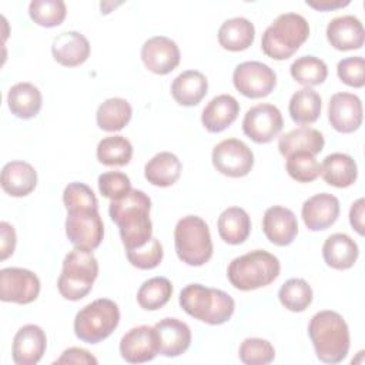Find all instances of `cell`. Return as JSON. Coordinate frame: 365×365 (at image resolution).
Listing matches in <instances>:
<instances>
[{"mask_svg":"<svg viewBox=\"0 0 365 365\" xmlns=\"http://www.w3.org/2000/svg\"><path fill=\"white\" fill-rule=\"evenodd\" d=\"M150 210L151 200L141 190H131L127 195L110 202V218L118 225L125 251L140 248L153 238Z\"/></svg>","mask_w":365,"mask_h":365,"instance_id":"obj_1","label":"cell"},{"mask_svg":"<svg viewBox=\"0 0 365 365\" xmlns=\"http://www.w3.org/2000/svg\"><path fill=\"white\" fill-rule=\"evenodd\" d=\"M308 335L319 361L338 364L346 358L349 328L341 314L331 309L317 312L308 324Z\"/></svg>","mask_w":365,"mask_h":365,"instance_id":"obj_2","label":"cell"},{"mask_svg":"<svg viewBox=\"0 0 365 365\" xmlns=\"http://www.w3.org/2000/svg\"><path fill=\"white\" fill-rule=\"evenodd\" d=\"M178 302L188 315L210 325L227 322L235 309V302L231 295L201 284L184 287L180 292Z\"/></svg>","mask_w":365,"mask_h":365,"instance_id":"obj_3","label":"cell"},{"mask_svg":"<svg viewBox=\"0 0 365 365\" xmlns=\"http://www.w3.org/2000/svg\"><path fill=\"white\" fill-rule=\"evenodd\" d=\"M309 24L298 13L279 14L264 31L261 48L265 56L274 60L289 58L308 38Z\"/></svg>","mask_w":365,"mask_h":365,"instance_id":"obj_4","label":"cell"},{"mask_svg":"<svg viewBox=\"0 0 365 365\" xmlns=\"http://www.w3.org/2000/svg\"><path fill=\"white\" fill-rule=\"evenodd\" d=\"M279 259L265 251L254 250L234 258L228 268L227 277L231 285L240 291H252L269 285L279 275Z\"/></svg>","mask_w":365,"mask_h":365,"instance_id":"obj_5","label":"cell"},{"mask_svg":"<svg viewBox=\"0 0 365 365\" xmlns=\"http://www.w3.org/2000/svg\"><path fill=\"white\" fill-rule=\"evenodd\" d=\"M97 275L98 262L93 251L74 247L64 257L57 289L63 298L78 301L91 291Z\"/></svg>","mask_w":365,"mask_h":365,"instance_id":"obj_6","label":"cell"},{"mask_svg":"<svg viewBox=\"0 0 365 365\" xmlns=\"http://www.w3.org/2000/svg\"><path fill=\"white\" fill-rule=\"evenodd\" d=\"M178 258L190 267H201L212 257V240L207 222L198 215H185L174 228Z\"/></svg>","mask_w":365,"mask_h":365,"instance_id":"obj_7","label":"cell"},{"mask_svg":"<svg viewBox=\"0 0 365 365\" xmlns=\"http://www.w3.org/2000/svg\"><path fill=\"white\" fill-rule=\"evenodd\" d=\"M118 305L108 298H98L83 307L74 318V334L87 344H98L118 327Z\"/></svg>","mask_w":365,"mask_h":365,"instance_id":"obj_8","label":"cell"},{"mask_svg":"<svg viewBox=\"0 0 365 365\" xmlns=\"http://www.w3.org/2000/svg\"><path fill=\"white\" fill-rule=\"evenodd\" d=\"M66 235L77 248L96 250L104 237V224L98 208L67 211Z\"/></svg>","mask_w":365,"mask_h":365,"instance_id":"obj_9","label":"cell"},{"mask_svg":"<svg viewBox=\"0 0 365 365\" xmlns=\"http://www.w3.org/2000/svg\"><path fill=\"white\" fill-rule=\"evenodd\" d=\"M211 160L218 173L231 178L245 177L254 165L252 150L238 138L220 141L212 148Z\"/></svg>","mask_w":365,"mask_h":365,"instance_id":"obj_10","label":"cell"},{"mask_svg":"<svg viewBox=\"0 0 365 365\" xmlns=\"http://www.w3.org/2000/svg\"><path fill=\"white\" fill-rule=\"evenodd\" d=\"M232 83L242 96L261 98L271 94L275 88L277 74L269 66L261 61H244L234 68Z\"/></svg>","mask_w":365,"mask_h":365,"instance_id":"obj_11","label":"cell"},{"mask_svg":"<svg viewBox=\"0 0 365 365\" xmlns=\"http://www.w3.org/2000/svg\"><path fill=\"white\" fill-rule=\"evenodd\" d=\"M284 127L278 107L268 103L257 104L247 110L242 120V131L254 143L265 144L279 135Z\"/></svg>","mask_w":365,"mask_h":365,"instance_id":"obj_12","label":"cell"},{"mask_svg":"<svg viewBox=\"0 0 365 365\" xmlns=\"http://www.w3.org/2000/svg\"><path fill=\"white\" fill-rule=\"evenodd\" d=\"M40 294L38 277L26 268L9 267L0 271V299L3 302L30 304Z\"/></svg>","mask_w":365,"mask_h":365,"instance_id":"obj_13","label":"cell"},{"mask_svg":"<svg viewBox=\"0 0 365 365\" xmlns=\"http://www.w3.org/2000/svg\"><path fill=\"white\" fill-rule=\"evenodd\" d=\"M180 48L177 43L165 36H154L144 41L141 60L154 74L165 76L180 64Z\"/></svg>","mask_w":365,"mask_h":365,"instance_id":"obj_14","label":"cell"},{"mask_svg":"<svg viewBox=\"0 0 365 365\" xmlns=\"http://www.w3.org/2000/svg\"><path fill=\"white\" fill-rule=\"evenodd\" d=\"M120 354L130 364H144L158 355V339L154 327L140 325L127 331L120 341Z\"/></svg>","mask_w":365,"mask_h":365,"instance_id":"obj_15","label":"cell"},{"mask_svg":"<svg viewBox=\"0 0 365 365\" xmlns=\"http://www.w3.org/2000/svg\"><path fill=\"white\" fill-rule=\"evenodd\" d=\"M362 101L352 93H335L328 103V120L339 133H354L362 124Z\"/></svg>","mask_w":365,"mask_h":365,"instance_id":"obj_16","label":"cell"},{"mask_svg":"<svg viewBox=\"0 0 365 365\" xmlns=\"http://www.w3.org/2000/svg\"><path fill=\"white\" fill-rule=\"evenodd\" d=\"M46 346V332L38 325L27 324L21 327L13 338V362L16 365H36L43 358Z\"/></svg>","mask_w":365,"mask_h":365,"instance_id":"obj_17","label":"cell"},{"mask_svg":"<svg viewBox=\"0 0 365 365\" xmlns=\"http://www.w3.org/2000/svg\"><path fill=\"white\" fill-rule=\"evenodd\" d=\"M262 231L269 242L278 247L289 245L298 234L297 217L287 207L272 205L264 212Z\"/></svg>","mask_w":365,"mask_h":365,"instance_id":"obj_18","label":"cell"},{"mask_svg":"<svg viewBox=\"0 0 365 365\" xmlns=\"http://www.w3.org/2000/svg\"><path fill=\"white\" fill-rule=\"evenodd\" d=\"M339 200L329 192H319L309 197L301 208L304 224L311 231H321L331 227L339 215Z\"/></svg>","mask_w":365,"mask_h":365,"instance_id":"obj_19","label":"cell"},{"mask_svg":"<svg viewBox=\"0 0 365 365\" xmlns=\"http://www.w3.org/2000/svg\"><path fill=\"white\" fill-rule=\"evenodd\" d=\"M158 339V354L174 358L184 354L191 344L190 327L178 318H164L154 325Z\"/></svg>","mask_w":365,"mask_h":365,"instance_id":"obj_20","label":"cell"},{"mask_svg":"<svg viewBox=\"0 0 365 365\" xmlns=\"http://www.w3.org/2000/svg\"><path fill=\"white\" fill-rule=\"evenodd\" d=\"M327 38L336 50H358L364 46V26L361 20L352 14L334 17L327 26Z\"/></svg>","mask_w":365,"mask_h":365,"instance_id":"obj_21","label":"cell"},{"mask_svg":"<svg viewBox=\"0 0 365 365\" xmlns=\"http://www.w3.org/2000/svg\"><path fill=\"white\" fill-rule=\"evenodd\" d=\"M54 60L64 67L83 64L90 56V43L78 31H63L54 37L51 44Z\"/></svg>","mask_w":365,"mask_h":365,"instance_id":"obj_22","label":"cell"},{"mask_svg":"<svg viewBox=\"0 0 365 365\" xmlns=\"http://www.w3.org/2000/svg\"><path fill=\"white\" fill-rule=\"evenodd\" d=\"M240 104L230 94H220L211 98L202 110L201 123L210 133H221L238 117Z\"/></svg>","mask_w":365,"mask_h":365,"instance_id":"obj_23","label":"cell"},{"mask_svg":"<svg viewBox=\"0 0 365 365\" xmlns=\"http://www.w3.org/2000/svg\"><path fill=\"white\" fill-rule=\"evenodd\" d=\"M1 188L11 197H26L37 185V173L26 161H10L1 170Z\"/></svg>","mask_w":365,"mask_h":365,"instance_id":"obj_24","label":"cell"},{"mask_svg":"<svg viewBox=\"0 0 365 365\" xmlns=\"http://www.w3.org/2000/svg\"><path fill=\"white\" fill-rule=\"evenodd\" d=\"M359 255L356 242L344 232H335L329 235L322 245V257L328 267L335 269L351 268Z\"/></svg>","mask_w":365,"mask_h":365,"instance_id":"obj_25","label":"cell"},{"mask_svg":"<svg viewBox=\"0 0 365 365\" xmlns=\"http://www.w3.org/2000/svg\"><path fill=\"white\" fill-rule=\"evenodd\" d=\"M208 80L197 70H185L180 73L171 83V94L180 106H197L207 94Z\"/></svg>","mask_w":365,"mask_h":365,"instance_id":"obj_26","label":"cell"},{"mask_svg":"<svg viewBox=\"0 0 365 365\" xmlns=\"http://www.w3.org/2000/svg\"><path fill=\"white\" fill-rule=\"evenodd\" d=\"M181 170L182 164L175 154L161 151L147 161L144 165V177L155 187H170L177 182Z\"/></svg>","mask_w":365,"mask_h":365,"instance_id":"obj_27","label":"cell"},{"mask_svg":"<svg viewBox=\"0 0 365 365\" xmlns=\"http://www.w3.org/2000/svg\"><path fill=\"white\" fill-rule=\"evenodd\" d=\"M321 175L327 184L336 188H345L356 181L358 167L351 155L332 153L324 158L321 164Z\"/></svg>","mask_w":365,"mask_h":365,"instance_id":"obj_28","label":"cell"},{"mask_svg":"<svg viewBox=\"0 0 365 365\" xmlns=\"http://www.w3.org/2000/svg\"><path fill=\"white\" fill-rule=\"evenodd\" d=\"M254 38L255 27L245 17L228 19L218 29V43L228 51H242L254 43Z\"/></svg>","mask_w":365,"mask_h":365,"instance_id":"obj_29","label":"cell"},{"mask_svg":"<svg viewBox=\"0 0 365 365\" xmlns=\"http://www.w3.org/2000/svg\"><path fill=\"white\" fill-rule=\"evenodd\" d=\"M325 145V138L322 133L312 127H298L294 128L278 140V150L284 157H288L297 151H308L311 154H318Z\"/></svg>","mask_w":365,"mask_h":365,"instance_id":"obj_30","label":"cell"},{"mask_svg":"<svg viewBox=\"0 0 365 365\" xmlns=\"http://www.w3.org/2000/svg\"><path fill=\"white\" fill-rule=\"evenodd\" d=\"M41 101L40 90L27 81L11 86L7 94L9 110L11 114L23 120L36 117L41 108Z\"/></svg>","mask_w":365,"mask_h":365,"instance_id":"obj_31","label":"cell"},{"mask_svg":"<svg viewBox=\"0 0 365 365\" xmlns=\"http://www.w3.org/2000/svg\"><path fill=\"white\" fill-rule=\"evenodd\" d=\"M251 231L248 212L241 207H228L218 217V234L222 241L231 245L242 244Z\"/></svg>","mask_w":365,"mask_h":365,"instance_id":"obj_32","label":"cell"},{"mask_svg":"<svg viewBox=\"0 0 365 365\" xmlns=\"http://www.w3.org/2000/svg\"><path fill=\"white\" fill-rule=\"evenodd\" d=\"M321 96L311 87L297 90L288 104V111L294 123L307 125L315 123L321 115Z\"/></svg>","mask_w":365,"mask_h":365,"instance_id":"obj_33","label":"cell"},{"mask_svg":"<svg viewBox=\"0 0 365 365\" xmlns=\"http://www.w3.org/2000/svg\"><path fill=\"white\" fill-rule=\"evenodd\" d=\"M133 108L125 98L113 97L101 103L96 113L97 125L103 131H120L131 120Z\"/></svg>","mask_w":365,"mask_h":365,"instance_id":"obj_34","label":"cell"},{"mask_svg":"<svg viewBox=\"0 0 365 365\" xmlns=\"http://www.w3.org/2000/svg\"><path fill=\"white\" fill-rule=\"evenodd\" d=\"M133 157V145L124 135L104 137L97 144V160L107 167H123Z\"/></svg>","mask_w":365,"mask_h":365,"instance_id":"obj_35","label":"cell"},{"mask_svg":"<svg viewBox=\"0 0 365 365\" xmlns=\"http://www.w3.org/2000/svg\"><path fill=\"white\" fill-rule=\"evenodd\" d=\"M173 285L165 277H153L144 281L137 291V302L143 309L155 311L163 308L171 298Z\"/></svg>","mask_w":365,"mask_h":365,"instance_id":"obj_36","label":"cell"},{"mask_svg":"<svg viewBox=\"0 0 365 365\" xmlns=\"http://www.w3.org/2000/svg\"><path fill=\"white\" fill-rule=\"evenodd\" d=\"M289 73L297 83L305 87H312L322 84L327 80L328 67L324 60L315 56H302L291 64Z\"/></svg>","mask_w":365,"mask_h":365,"instance_id":"obj_37","label":"cell"},{"mask_svg":"<svg viewBox=\"0 0 365 365\" xmlns=\"http://www.w3.org/2000/svg\"><path fill=\"white\" fill-rule=\"evenodd\" d=\"M278 298L288 311L302 312L312 302V288L302 278H289L281 285Z\"/></svg>","mask_w":365,"mask_h":365,"instance_id":"obj_38","label":"cell"},{"mask_svg":"<svg viewBox=\"0 0 365 365\" xmlns=\"http://www.w3.org/2000/svg\"><path fill=\"white\" fill-rule=\"evenodd\" d=\"M29 14L41 27H56L66 19L67 7L61 0H33L29 4Z\"/></svg>","mask_w":365,"mask_h":365,"instance_id":"obj_39","label":"cell"},{"mask_svg":"<svg viewBox=\"0 0 365 365\" xmlns=\"http://www.w3.org/2000/svg\"><path fill=\"white\" fill-rule=\"evenodd\" d=\"M287 173L299 182H311L321 174V165L315 155L308 151H297L287 157Z\"/></svg>","mask_w":365,"mask_h":365,"instance_id":"obj_40","label":"cell"},{"mask_svg":"<svg viewBox=\"0 0 365 365\" xmlns=\"http://www.w3.org/2000/svg\"><path fill=\"white\" fill-rule=\"evenodd\" d=\"M241 362L247 365H267L275 358L272 344L262 338H245L238 349Z\"/></svg>","mask_w":365,"mask_h":365,"instance_id":"obj_41","label":"cell"},{"mask_svg":"<svg viewBox=\"0 0 365 365\" xmlns=\"http://www.w3.org/2000/svg\"><path fill=\"white\" fill-rule=\"evenodd\" d=\"M63 202L67 211L98 208L94 191L84 182H70L63 191Z\"/></svg>","mask_w":365,"mask_h":365,"instance_id":"obj_42","label":"cell"},{"mask_svg":"<svg viewBox=\"0 0 365 365\" xmlns=\"http://www.w3.org/2000/svg\"><path fill=\"white\" fill-rule=\"evenodd\" d=\"M163 245L157 238H151L145 245L127 250L125 255L128 262L138 269H153L163 261Z\"/></svg>","mask_w":365,"mask_h":365,"instance_id":"obj_43","label":"cell"},{"mask_svg":"<svg viewBox=\"0 0 365 365\" xmlns=\"http://www.w3.org/2000/svg\"><path fill=\"white\" fill-rule=\"evenodd\" d=\"M98 190L103 197L113 201L127 195L133 188L128 175L121 171H107L98 175Z\"/></svg>","mask_w":365,"mask_h":365,"instance_id":"obj_44","label":"cell"},{"mask_svg":"<svg viewBox=\"0 0 365 365\" xmlns=\"http://www.w3.org/2000/svg\"><path fill=\"white\" fill-rule=\"evenodd\" d=\"M365 61L364 57L361 56H354V57H346L338 61L336 66V74L342 83L346 86L361 88L365 84Z\"/></svg>","mask_w":365,"mask_h":365,"instance_id":"obj_45","label":"cell"},{"mask_svg":"<svg viewBox=\"0 0 365 365\" xmlns=\"http://www.w3.org/2000/svg\"><path fill=\"white\" fill-rule=\"evenodd\" d=\"M0 259L4 261L13 255L16 248V231L14 227L6 221L0 222Z\"/></svg>","mask_w":365,"mask_h":365,"instance_id":"obj_46","label":"cell"},{"mask_svg":"<svg viewBox=\"0 0 365 365\" xmlns=\"http://www.w3.org/2000/svg\"><path fill=\"white\" fill-rule=\"evenodd\" d=\"M98 361L88 351L77 346H71L66 349L60 358L54 361V364H93L96 365Z\"/></svg>","mask_w":365,"mask_h":365,"instance_id":"obj_47","label":"cell"},{"mask_svg":"<svg viewBox=\"0 0 365 365\" xmlns=\"http://www.w3.org/2000/svg\"><path fill=\"white\" fill-rule=\"evenodd\" d=\"M364 198H358L355 202H352L349 210V222L359 235H364Z\"/></svg>","mask_w":365,"mask_h":365,"instance_id":"obj_48","label":"cell"},{"mask_svg":"<svg viewBox=\"0 0 365 365\" xmlns=\"http://www.w3.org/2000/svg\"><path fill=\"white\" fill-rule=\"evenodd\" d=\"M307 4L315 10L321 11H329V10H336L341 7H345L349 4V0H307Z\"/></svg>","mask_w":365,"mask_h":365,"instance_id":"obj_49","label":"cell"}]
</instances>
